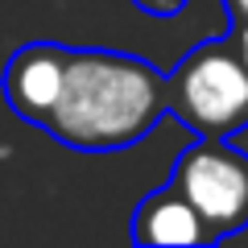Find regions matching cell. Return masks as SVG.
I'll return each instance as SVG.
<instances>
[{
	"mask_svg": "<svg viewBox=\"0 0 248 248\" xmlns=\"http://www.w3.org/2000/svg\"><path fill=\"white\" fill-rule=\"evenodd\" d=\"M166 116V75L120 50H71L46 133L79 153H120Z\"/></svg>",
	"mask_w": 248,
	"mask_h": 248,
	"instance_id": "1",
	"label": "cell"
},
{
	"mask_svg": "<svg viewBox=\"0 0 248 248\" xmlns=\"http://www.w3.org/2000/svg\"><path fill=\"white\" fill-rule=\"evenodd\" d=\"M166 112L199 137H232L248 128V66L232 37L203 42L166 75Z\"/></svg>",
	"mask_w": 248,
	"mask_h": 248,
	"instance_id": "2",
	"label": "cell"
},
{
	"mask_svg": "<svg viewBox=\"0 0 248 248\" xmlns=\"http://www.w3.org/2000/svg\"><path fill=\"white\" fill-rule=\"evenodd\" d=\"M170 186L190 199L211 240L248 228V153L232 149L228 137H199L190 149H182Z\"/></svg>",
	"mask_w": 248,
	"mask_h": 248,
	"instance_id": "3",
	"label": "cell"
},
{
	"mask_svg": "<svg viewBox=\"0 0 248 248\" xmlns=\"http://www.w3.org/2000/svg\"><path fill=\"white\" fill-rule=\"evenodd\" d=\"M66 66H71V50L58 42H25L4 66L0 91L9 99V108L21 116L25 124L42 128L50 120L54 104L62 95L66 83Z\"/></svg>",
	"mask_w": 248,
	"mask_h": 248,
	"instance_id": "4",
	"label": "cell"
},
{
	"mask_svg": "<svg viewBox=\"0 0 248 248\" xmlns=\"http://www.w3.org/2000/svg\"><path fill=\"white\" fill-rule=\"evenodd\" d=\"M128 236L137 244H215L207 232L203 215L190 207V199L178 186H161L153 195H145L133 211V228Z\"/></svg>",
	"mask_w": 248,
	"mask_h": 248,
	"instance_id": "5",
	"label": "cell"
},
{
	"mask_svg": "<svg viewBox=\"0 0 248 248\" xmlns=\"http://www.w3.org/2000/svg\"><path fill=\"white\" fill-rule=\"evenodd\" d=\"M133 4L141 13H149V17H178L190 0H133Z\"/></svg>",
	"mask_w": 248,
	"mask_h": 248,
	"instance_id": "6",
	"label": "cell"
},
{
	"mask_svg": "<svg viewBox=\"0 0 248 248\" xmlns=\"http://www.w3.org/2000/svg\"><path fill=\"white\" fill-rule=\"evenodd\" d=\"M232 46L240 50V58H244V66H248V21L232 25Z\"/></svg>",
	"mask_w": 248,
	"mask_h": 248,
	"instance_id": "7",
	"label": "cell"
},
{
	"mask_svg": "<svg viewBox=\"0 0 248 248\" xmlns=\"http://www.w3.org/2000/svg\"><path fill=\"white\" fill-rule=\"evenodd\" d=\"M223 9H228L232 25H240V21H248V0H223Z\"/></svg>",
	"mask_w": 248,
	"mask_h": 248,
	"instance_id": "8",
	"label": "cell"
}]
</instances>
